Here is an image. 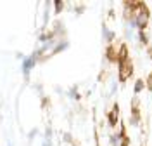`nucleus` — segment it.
I'll return each instance as SVG.
<instances>
[{"mask_svg":"<svg viewBox=\"0 0 152 146\" xmlns=\"http://www.w3.org/2000/svg\"><path fill=\"white\" fill-rule=\"evenodd\" d=\"M40 58H42V56H40V52H38V50H33L29 56H24V58L21 59V73H23L26 78L29 77L31 70L37 66V63H38V59H40Z\"/></svg>","mask_w":152,"mask_h":146,"instance_id":"f257e3e1","label":"nucleus"},{"mask_svg":"<svg viewBox=\"0 0 152 146\" xmlns=\"http://www.w3.org/2000/svg\"><path fill=\"white\" fill-rule=\"evenodd\" d=\"M102 39H104L105 44H111L116 39V31H113L107 24H102Z\"/></svg>","mask_w":152,"mask_h":146,"instance_id":"f03ea898","label":"nucleus"},{"mask_svg":"<svg viewBox=\"0 0 152 146\" xmlns=\"http://www.w3.org/2000/svg\"><path fill=\"white\" fill-rule=\"evenodd\" d=\"M67 47H69V42H67V40L59 39V40H57V44L54 45V49H52V52H50V54H59V52L66 50Z\"/></svg>","mask_w":152,"mask_h":146,"instance_id":"7ed1b4c3","label":"nucleus"},{"mask_svg":"<svg viewBox=\"0 0 152 146\" xmlns=\"http://www.w3.org/2000/svg\"><path fill=\"white\" fill-rule=\"evenodd\" d=\"M42 146H54V145H52V129H50V127L45 129V136H43Z\"/></svg>","mask_w":152,"mask_h":146,"instance_id":"20e7f679","label":"nucleus"},{"mask_svg":"<svg viewBox=\"0 0 152 146\" xmlns=\"http://www.w3.org/2000/svg\"><path fill=\"white\" fill-rule=\"evenodd\" d=\"M66 96L69 97V99H73V101H80L81 99V96H80V92H78V87H69V90L66 92Z\"/></svg>","mask_w":152,"mask_h":146,"instance_id":"39448f33","label":"nucleus"},{"mask_svg":"<svg viewBox=\"0 0 152 146\" xmlns=\"http://www.w3.org/2000/svg\"><path fill=\"white\" fill-rule=\"evenodd\" d=\"M138 122H140V115H138V110L137 108H133V115L130 117V124H132L133 127L138 125Z\"/></svg>","mask_w":152,"mask_h":146,"instance_id":"423d86ee","label":"nucleus"},{"mask_svg":"<svg viewBox=\"0 0 152 146\" xmlns=\"http://www.w3.org/2000/svg\"><path fill=\"white\" fill-rule=\"evenodd\" d=\"M143 85H145L143 80H137V82H135V94H140L143 90Z\"/></svg>","mask_w":152,"mask_h":146,"instance_id":"0eeeda50","label":"nucleus"},{"mask_svg":"<svg viewBox=\"0 0 152 146\" xmlns=\"http://www.w3.org/2000/svg\"><path fill=\"white\" fill-rule=\"evenodd\" d=\"M116 90H118V80H113L111 82V90H109V97H113L116 94Z\"/></svg>","mask_w":152,"mask_h":146,"instance_id":"6e6552de","label":"nucleus"},{"mask_svg":"<svg viewBox=\"0 0 152 146\" xmlns=\"http://www.w3.org/2000/svg\"><path fill=\"white\" fill-rule=\"evenodd\" d=\"M52 4H54V7H56V14H59V12H61V9L64 7V4H62L61 0H56V2H52Z\"/></svg>","mask_w":152,"mask_h":146,"instance_id":"1a4fd4ad","label":"nucleus"},{"mask_svg":"<svg viewBox=\"0 0 152 146\" xmlns=\"http://www.w3.org/2000/svg\"><path fill=\"white\" fill-rule=\"evenodd\" d=\"M38 136V130L37 129H33V130H29V134H28V141H31L33 137H37Z\"/></svg>","mask_w":152,"mask_h":146,"instance_id":"9d476101","label":"nucleus"},{"mask_svg":"<svg viewBox=\"0 0 152 146\" xmlns=\"http://www.w3.org/2000/svg\"><path fill=\"white\" fill-rule=\"evenodd\" d=\"M7 146H14V143H12V141L9 139V141H7Z\"/></svg>","mask_w":152,"mask_h":146,"instance_id":"9b49d317","label":"nucleus"}]
</instances>
